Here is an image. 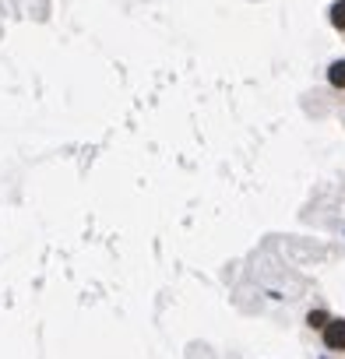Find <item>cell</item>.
Segmentation results:
<instances>
[{
  "label": "cell",
  "mask_w": 345,
  "mask_h": 359,
  "mask_svg": "<svg viewBox=\"0 0 345 359\" xmlns=\"http://www.w3.org/2000/svg\"><path fill=\"white\" fill-rule=\"evenodd\" d=\"M306 324H310V327H320V331H324V327L331 324V317H327L324 310H310V317H306Z\"/></svg>",
  "instance_id": "obj_4"
},
{
  "label": "cell",
  "mask_w": 345,
  "mask_h": 359,
  "mask_svg": "<svg viewBox=\"0 0 345 359\" xmlns=\"http://www.w3.org/2000/svg\"><path fill=\"white\" fill-rule=\"evenodd\" d=\"M324 345L334 348V352L345 348V320H331V324L324 327Z\"/></svg>",
  "instance_id": "obj_1"
},
{
  "label": "cell",
  "mask_w": 345,
  "mask_h": 359,
  "mask_svg": "<svg viewBox=\"0 0 345 359\" xmlns=\"http://www.w3.org/2000/svg\"><path fill=\"white\" fill-rule=\"evenodd\" d=\"M327 81H331L334 88H345V60H334V64L327 67Z\"/></svg>",
  "instance_id": "obj_2"
},
{
  "label": "cell",
  "mask_w": 345,
  "mask_h": 359,
  "mask_svg": "<svg viewBox=\"0 0 345 359\" xmlns=\"http://www.w3.org/2000/svg\"><path fill=\"white\" fill-rule=\"evenodd\" d=\"M331 25L338 32H345V0H334V4H331Z\"/></svg>",
  "instance_id": "obj_3"
}]
</instances>
